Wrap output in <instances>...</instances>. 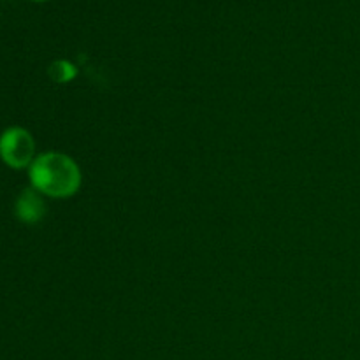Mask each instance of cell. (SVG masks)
Masks as SVG:
<instances>
[{
	"label": "cell",
	"instance_id": "obj_4",
	"mask_svg": "<svg viewBox=\"0 0 360 360\" xmlns=\"http://www.w3.org/2000/svg\"><path fill=\"white\" fill-rule=\"evenodd\" d=\"M48 74L55 83L65 84L77 76V69L74 63L69 62V60H56V62H53L51 65H49Z\"/></svg>",
	"mask_w": 360,
	"mask_h": 360
},
{
	"label": "cell",
	"instance_id": "obj_5",
	"mask_svg": "<svg viewBox=\"0 0 360 360\" xmlns=\"http://www.w3.org/2000/svg\"><path fill=\"white\" fill-rule=\"evenodd\" d=\"M35 2H42V0H35Z\"/></svg>",
	"mask_w": 360,
	"mask_h": 360
},
{
	"label": "cell",
	"instance_id": "obj_2",
	"mask_svg": "<svg viewBox=\"0 0 360 360\" xmlns=\"http://www.w3.org/2000/svg\"><path fill=\"white\" fill-rule=\"evenodd\" d=\"M0 158L13 169L30 167L35 160V143L30 132L21 127H11L0 136Z\"/></svg>",
	"mask_w": 360,
	"mask_h": 360
},
{
	"label": "cell",
	"instance_id": "obj_1",
	"mask_svg": "<svg viewBox=\"0 0 360 360\" xmlns=\"http://www.w3.org/2000/svg\"><path fill=\"white\" fill-rule=\"evenodd\" d=\"M32 188L55 199H67L81 186V171L76 162L60 151H48L32 162L28 167Z\"/></svg>",
	"mask_w": 360,
	"mask_h": 360
},
{
	"label": "cell",
	"instance_id": "obj_3",
	"mask_svg": "<svg viewBox=\"0 0 360 360\" xmlns=\"http://www.w3.org/2000/svg\"><path fill=\"white\" fill-rule=\"evenodd\" d=\"M42 193H39L35 188H25L20 193L14 204V213H16L18 220L23 224L34 225L41 221L46 214V204L42 200Z\"/></svg>",
	"mask_w": 360,
	"mask_h": 360
}]
</instances>
